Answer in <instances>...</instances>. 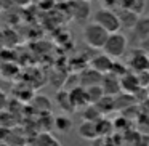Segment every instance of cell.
Wrapping results in <instances>:
<instances>
[{
    "mask_svg": "<svg viewBox=\"0 0 149 146\" xmlns=\"http://www.w3.org/2000/svg\"><path fill=\"white\" fill-rule=\"evenodd\" d=\"M111 72H112L114 75H117V77H123L127 72H130V68H128V64L114 61V66H112V71H111Z\"/></svg>",
    "mask_w": 149,
    "mask_h": 146,
    "instance_id": "obj_24",
    "label": "cell"
},
{
    "mask_svg": "<svg viewBox=\"0 0 149 146\" xmlns=\"http://www.w3.org/2000/svg\"><path fill=\"white\" fill-rule=\"evenodd\" d=\"M117 15L120 18V23H122V27H127V29H135L136 23L139 21V15H136L135 11L128 10V8H117Z\"/></svg>",
    "mask_w": 149,
    "mask_h": 146,
    "instance_id": "obj_11",
    "label": "cell"
},
{
    "mask_svg": "<svg viewBox=\"0 0 149 146\" xmlns=\"http://www.w3.org/2000/svg\"><path fill=\"white\" fill-rule=\"evenodd\" d=\"M143 16H149V0H146V7H144V15Z\"/></svg>",
    "mask_w": 149,
    "mask_h": 146,
    "instance_id": "obj_32",
    "label": "cell"
},
{
    "mask_svg": "<svg viewBox=\"0 0 149 146\" xmlns=\"http://www.w3.org/2000/svg\"><path fill=\"white\" fill-rule=\"evenodd\" d=\"M128 68L135 72L149 71V53H146L143 48H138L130 55L128 58Z\"/></svg>",
    "mask_w": 149,
    "mask_h": 146,
    "instance_id": "obj_4",
    "label": "cell"
},
{
    "mask_svg": "<svg viewBox=\"0 0 149 146\" xmlns=\"http://www.w3.org/2000/svg\"><path fill=\"white\" fill-rule=\"evenodd\" d=\"M136 75H138L139 79V84H141V87H148L149 85V71H143V72H136Z\"/></svg>",
    "mask_w": 149,
    "mask_h": 146,
    "instance_id": "obj_27",
    "label": "cell"
},
{
    "mask_svg": "<svg viewBox=\"0 0 149 146\" xmlns=\"http://www.w3.org/2000/svg\"><path fill=\"white\" fill-rule=\"evenodd\" d=\"M32 104H34L36 109L40 111V112H50V111H52V101H50L48 96L39 95V96H36L32 100Z\"/></svg>",
    "mask_w": 149,
    "mask_h": 146,
    "instance_id": "obj_22",
    "label": "cell"
},
{
    "mask_svg": "<svg viewBox=\"0 0 149 146\" xmlns=\"http://www.w3.org/2000/svg\"><path fill=\"white\" fill-rule=\"evenodd\" d=\"M85 2H91V0H85Z\"/></svg>",
    "mask_w": 149,
    "mask_h": 146,
    "instance_id": "obj_34",
    "label": "cell"
},
{
    "mask_svg": "<svg viewBox=\"0 0 149 146\" xmlns=\"http://www.w3.org/2000/svg\"><path fill=\"white\" fill-rule=\"evenodd\" d=\"M56 104H58V108L61 111H64V112H75V106L72 104V100H71V95H69V90H64V88H61V90H58V93H56Z\"/></svg>",
    "mask_w": 149,
    "mask_h": 146,
    "instance_id": "obj_13",
    "label": "cell"
},
{
    "mask_svg": "<svg viewBox=\"0 0 149 146\" xmlns=\"http://www.w3.org/2000/svg\"><path fill=\"white\" fill-rule=\"evenodd\" d=\"M93 21L96 24H100L101 27H104L109 34L120 32V27H122V23H120L117 11L109 10V8H100L93 15Z\"/></svg>",
    "mask_w": 149,
    "mask_h": 146,
    "instance_id": "obj_2",
    "label": "cell"
},
{
    "mask_svg": "<svg viewBox=\"0 0 149 146\" xmlns=\"http://www.w3.org/2000/svg\"><path fill=\"white\" fill-rule=\"evenodd\" d=\"M132 146H149V136L148 135H138V138L133 140Z\"/></svg>",
    "mask_w": 149,
    "mask_h": 146,
    "instance_id": "obj_26",
    "label": "cell"
},
{
    "mask_svg": "<svg viewBox=\"0 0 149 146\" xmlns=\"http://www.w3.org/2000/svg\"><path fill=\"white\" fill-rule=\"evenodd\" d=\"M69 95H71L72 104L75 106V109H80V108H87L88 104V96H87V88L79 85V87H74L69 90Z\"/></svg>",
    "mask_w": 149,
    "mask_h": 146,
    "instance_id": "obj_10",
    "label": "cell"
},
{
    "mask_svg": "<svg viewBox=\"0 0 149 146\" xmlns=\"http://www.w3.org/2000/svg\"><path fill=\"white\" fill-rule=\"evenodd\" d=\"M15 7H26V5L31 3V0H13Z\"/></svg>",
    "mask_w": 149,
    "mask_h": 146,
    "instance_id": "obj_30",
    "label": "cell"
},
{
    "mask_svg": "<svg viewBox=\"0 0 149 146\" xmlns=\"http://www.w3.org/2000/svg\"><path fill=\"white\" fill-rule=\"evenodd\" d=\"M96 127H98V135L100 136H112V132L116 130L114 120H109V119H106V117H103L101 120H98Z\"/></svg>",
    "mask_w": 149,
    "mask_h": 146,
    "instance_id": "obj_19",
    "label": "cell"
},
{
    "mask_svg": "<svg viewBox=\"0 0 149 146\" xmlns=\"http://www.w3.org/2000/svg\"><path fill=\"white\" fill-rule=\"evenodd\" d=\"M130 122L127 120V117L125 116H120V117H117L116 120H114V127H116V130L117 132H120V133H125V132H130Z\"/></svg>",
    "mask_w": 149,
    "mask_h": 146,
    "instance_id": "obj_23",
    "label": "cell"
},
{
    "mask_svg": "<svg viewBox=\"0 0 149 146\" xmlns=\"http://www.w3.org/2000/svg\"><path fill=\"white\" fill-rule=\"evenodd\" d=\"M91 146H114L112 136H100V138L95 140Z\"/></svg>",
    "mask_w": 149,
    "mask_h": 146,
    "instance_id": "obj_25",
    "label": "cell"
},
{
    "mask_svg": "<svg viewBox=\"0 0 149 146\" xmlns=\"http://www.w3.org/2000/svg\"><path fill=\"white\" fill-rule=\"evenodd\" d=\"M32 146H61V143L58 141V138L53 133L45 130V132H40L36 135V138L32 141Z\"/></svg>",
    "mask_w": 149,
    "mask_h": 146,
    "instance_id": "obj_15",
    "label": "cell"
},
{
    "mask_svg": "<svg viewBox=\"0 0 149 146\" xmlns=\"http://www.w3.org/2000/svg\"><path fill=\"white\" fill-rule=\"evenodd\" d=\"M133 103H135V95L120 93V95H117V98H116V108L117 109H122V111L132 108Z\"/></svg>",
    "mask_w": 149,
    "mask_h": 146,
    "instance_id": "obj_21",
    "label": "cell"
},
{
    "mask_svg": "<svg viewBox=\"0 0 149 146\" xmlns=\"http://www.w3.org/2000/svg\"><path fill=\"white\" fill-rule=\"evenodd\" d=\"M96 108L103 112V116L104 114H109V112H112V111H116L117 108H116V96H109V95H104L103 96V100L100 101V103L96 104Z\"/></svg>",
    "mask_w": 149,
    "mask_h": 146,
    "instance_id": "obj_20",
    "label": "cell"
},
{
    "mask_svg": "<svg viewBox=\"0 0 149 146\" xmlns=\"http://www.w3.org/2000/svg\"><path fill=\"white\" fill-rule=\"evenodd\" d=\"M109 32L104 27H101L100 24H96L95 21L85 24L84 27V40L90 48H101L103 50L104 43H106Z\"/></svg>",
    "mask_w": 149,
    "mask_h": 146,
    "instance_id": "obj_1",
    "label": "cell"
},
{
    "mask_svg": "<svg viewBox=\"0 0 149 146\" xmlns=\"http://www.w3.org/2000/svg\"><path fill=\"white\" fill-rule=\"evenodd\" d=\"M127 45H128V40L123 36L122 32H116V34H109L106 43L103 47V53H106L107 56H111L112 59L120 58V56L125 55L127 52Z\"/></svg>",
    "mask_w": 149,
    "mask_h": 146,
    "instance_id": "obj_3",
    "label": "cell"
},
{
    "mask_svg": "<svg viewBox=\"0 0 149 146\" xmlns=\"http://www.w3.org/2000/svg\"><path fill=\"white\" fill-rule=\"evenodd\" d=\"M72 125H74V124H72L71 117L66 116V114L58 116L55 120H53V127H55V129L58 130L59 133H68V132H71Z\"/></svg>",
    "mask_w": 149,
    "mask_h": 146,
    "instance_id": "obj_17",
    "label": "cell"
},
{
    "mask_svg": "<svg viewBox=\"0 0 149 146\" xmlns=\"http://www.w3.org/2000/svg\"><path fill=\"white\" fill-rule=\"evenodd\" d=\"M114 66V59L111 56H107L106 53H100V55L93 56L90 59V68H93L95 71H98L100 74H109L112 71Z\"/></svg>",
    "mask_w": 149,
    "mask_h": 146,
    "instance_id": "obj_6",
    "label": "cell"
},
{
    "mask_svg": "<svg viewBox=\"0 0 149 146\" xmlns=\"http://www.w3.org/2000/svg\"><path fill=\"white\" fill-rule=\"evenodd\" d=\"M104 90L101 85H91V87H87V96H88V103L90 104H98L104 96Z\"/></svg>",
    "mask_w": 149,
    "mask_h": 146,
    "instance_id": "obj_18",
    "label": "cell"
},
{
    "mask_svg": "<svg viewBox=\"0 0 149 146\" xmlns=\"http://www.w3.org/2000/svg\"><path fill=\"white\" fill-rule=\"evenodd\" d=\"M120 87H122L123 93H128V95H136L143 88L136 72L135 74L133 72H127L123 77H120Z\"/></svg>",
    "mask_w": 149,
    "mask_h": 146,
    "instance_id": "obj_8",
    "label": "cell"
},
{
    "mask_svg": "<svg viewBox=\"0 0 149 146\" xmlns=\"http://www.w3.org/2000/svg\"><path fill=\"white\" fill-rule=\"evenodd\" d=\"M101 87H103L104 93L109 95V96H117L122 92V87H120V77L114 75L112 72L103 75V80H101Z\"/></svg>",
    "mask_w": 149,
    "mask_h": 146,
    "instance_id": "obj_7",
    "label": "cell"
},
{
    "mask_svg": "<svg viewBox=\"0 0 149 146\" xmlns=\"http://www.w3.org/2000/svg\"><path fill=\"white\" fill-rule=\"evenodd\" d=\"M139 48H143L146 53H149V37H148L146 40H143L141 43H139Z\"/></svg>",
    "mask_w": 149,
    "mask_h": 146,
    "instance_id": "obj_31",
    "label": "cell"
},
{
    "mask_svg": "<svg viewBox=\"0 0 149 146\" xmlns=\"http://www.w3.org/2000/svg\"><path fill=\"white\" fill-rule=\"evenodd\" d=\"M80 79V85L82 87H91V85H101V80H103V74H100L98 71H95L93 68H87L85 71L80 72L79 75Z\"/></svg>",
    "mask_w": 149,
    "mask_h": 146,
    "instance_id": "obj_9",
    "label": "cell"
},
{
    "mask_svg": "<svg viewBox=\"0 0 149 146\" xmlns=\"http://www.w3.org/2000/svg\"><path fill=\"white\" fill-rule=\"evenodd\" d=\"M79 135L85 140H90V141H95L96 138H100L98 135V127H96V122H88V120H82L80 125L77 129Z\"/></svg>",
    "mask_w": 149,
    "mask_h": 146,
    "instance_id": "obj_12",
    "label": "cell"
},
{
    "mask_svg": "<svg viewBox=\"0 0 149 146\" xmlns=\"http://www.w3.org/2000/svg\"><path fill=\"white\" fill-rule=\"evenodd\" d=\"M104 5V8H109V10H114V8H119V0H101Z\"/></svg>",
    "mask_w": 149,
    "mask_h": 146,
    "instance_id": "obj_28",
    "label": "cell"
},
{
    "mask_svg": "<svg viewBox=\"0 0 149 146\" xmlns=\"http://www.w3.org/2000/svg\"><path fill=\"white\" fill-rule=\"evenodd\" d=\"M5 106H7V96H5L3 92L0 90V111L5 109Z\"/></svg>",
    "mask_w": 149,
    "mask_h": 146,
    "instance_id": "obj_29",
    "label": "cell"
},
{
    "mask_svg": "<svg viewBox=\"0 0 149 146\" xmlns=\"http://www.w3.org/2000/svg\"><path fill=\"white\" fill-rule=\"evenodd\" d=\"M71 15L74 18L75 23L82 24L90 18V2H85V0H72L71 3Z\"/></svg>",
    "mask_w": 149,
    "mask_h": 146,
    "instance_id": "obj_5",
    "label": "cell"
},
{
    "mask_svg": "<svg viewBox=\"0 0 149 146\" xmlns=\"http://www.w3.org/2000/svg\"><path fill=\"white\" fill-rule=\"evenodd\" d=\"M103 112L96 108V104H88L87 108H84L82 112V120H88V122H98L103 119Z\"/></svg>",
    "mask_w": 149,
    "mask_h": 146,
    "instance_id": "obj_16",
    "label": "cell"
},
{
    "mask_svg": "<svg viewBox=\"0 0 149 146\" xmlns=\"http://www.w3.org/2000/svg\"><path fill=\"white\" fill-rule=\"evenodd\" d=\"M149 37V16H141L133 29V39L138 43L146 40Z\"/></svg>",
    "mask_w": 149,
    "mask_h": 146,
    "instance_id": "obj_14",
    "label": "cell"
},
{
    "mask_svg": "<svg viewBox=\"0 0 149 146\" xmlns=\"http://www.w3.org/2000/svg\"><path fill=\"white\" fill-rule=\"evenodd\" d=\"M3 11V3H2V0H0V13Z\"/></svg>",
    "mask_w": 149,
    "mask_h": 146,
    "instance_id": "obj_33",
    "label": "cell"
}]
</instances>
